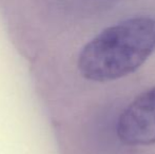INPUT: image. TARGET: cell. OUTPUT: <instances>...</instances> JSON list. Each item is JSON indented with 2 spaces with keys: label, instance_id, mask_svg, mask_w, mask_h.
Listing matches in <instances>:
<instances>
[{
  "label": "cell",
  "instance_id": "cell-1",
  "mask_svg": "<svg viewBox=\"0 0 155 154\" xmlns=\"http://www.w3.org/2000/svg\"><path fill=\"white\" fill-rule=\"evenodd\" d=\"M155 51V18L136 16L106 28L81 49L77 67L95 82L123 78L138 70Z\"/></svg>",
  "mask_w": 155,
  "mask_h": 154
},
{
  "label": "cell",
  "instance_id": "cell-2",
  "mask_svg": "<svg viewBox=\"0 0 155 154\" xmlns=\"http://www.w3.org/2000/svg\"><path fill=\"white\" fill-rule=\"evenodd\" d=\"M116 134L128 146L155 145V87L135 97L120 113Z\"/></svg>",
  "mask_w": 155,
  "mask_h": 154
}]
</instances>
